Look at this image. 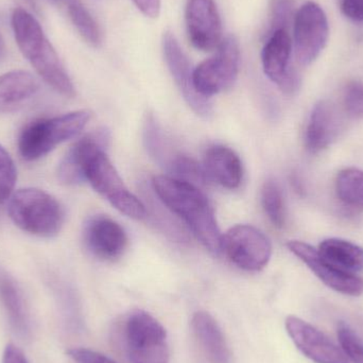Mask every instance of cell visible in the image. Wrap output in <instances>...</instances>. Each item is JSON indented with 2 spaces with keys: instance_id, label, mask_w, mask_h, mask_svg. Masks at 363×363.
Masks as SVG:
<instances>
[{
  "instance_id": "cell-35",
  "label": "cell",
  "mask_w": 363,
  "mask_h": 363,
  "mask_svg": "<svg viewBox=\"0 0 363 363\" xmlns=\"http://www.w3.org/2000/svg\"><path fill=\"white\" fill-rule=\"evenodd\" d=\"M6 52V45H4V38H2L1 34H0V59H2Z\"/></svg>"
},
{
  "instance_id": "cell-22",
  "label": "cell",
  "mask_w": 363,
  "mask_h": 363,
  "mask_svg": "<svg viewBox=\"0 0 363 363\" xmlns=\"http://www.w3.org/2000/svg\"><path fill=\"white\" fill-rule=\"evenodd\" d=\"M338 198L345 206L363 209V172L358 168H347L339 172L336 181Z\"/></svg>"
},
{
  "instance_id": "cell-36",
  "label": "cell",
  "mask_w": 363,
  "mask_h": 363,
  "mask_svg": "<svg viewBox=\"0 0 363 363\" xmlns=\"http://www.w3.org/2000/svg\"><path fill=\"white\" fill-rule=\"evenodd\" d=\"M28 2H30L31 4H34V0H27Z\"/></svg>"
},
{
  "instance_id": "cell-13",
  "label": "cell",
  "mask_w": 363,
  "mask_h": 363,
  "mask_svg": "<svg viewBox=\"0 0 363 363\" xmlns=\"http://www.w3.org/2000/svg\"><path fill=\"white\" fill-rule=\"evenodd\" d=\"M286 330L296 347L315 363H350L342 350L315 326L300 318L286 319Z\"/></svg>"
},
{
  "instance_id": "cell-7",
  "label": "cell",
  "mask_w": 363,
  "mask_h": 363,
  "mask_svg": "<svg viewBox=\"0 0 363 363\" xmlns=\"http://www.w3.org/2000/svg\"><path fill=\"white\" fill-rule=\"evenodd\" d=\"M240 65V46L234 35L226 36L215 55L194 69V82L199 94L206 98L230 89L236 82Z\"/></svg>"
},
{
  "instance_id": "cell-2",
  "label": "cell",
  "mask_w": 363,
  "mask_h": 363,
  "mask_svg": "<svg viewBox=\"0 0 363 363\" xmlns=\"http://www.w3.org/2000/svg\"><path fill=\"white\" fill-rule=\"evenodd\" d=\"M12 28L19 50L43 80L57 93L74 97V83L35 17L23 9H16L12 14Z\"/></svg>"
},
{
  "instance_id": "cell-12",
  "label": "cell",
  "mask_w": 363,
  "mask_h": 363,
  "mask_svg": "<svg viewBox=\"0 0 363 363\" xmlns=\"http://www.w3.org/2000/svg\"><path fill=\"white\" fill-rule=\"evenodd\" d=\"M290 252L298 256L308 268L335 291L347 296H358L363 294V279L355 273L347 272L322 257L317 249L308 243L292 240L287 243Z\"/></svg>"
},
{
  "instance_id": "cell-4",
  "label": "cell",
  "mask_w": 363,
  "mask_h": 363,
  "mask_svg": "<svg viewBox=\"0 0 363 363\" xmlns=\"http://www.w3.org/2000/svg\"><path fill=\"white\" fill-rule=\"evenodd\" d=\"M91 116L89 111L81 110L28 123L19 134V153L26 161H35L45 157L62 143L78 135Z\"/></svg>"
},
{
  "instance_id": "cell-31",
  "label": "cell",
  "mask_w": 363,
  "mask_h": 363,
  "mask_svg": "<svg viewBox=\"0 0 363 363\" xmlns=\"http://www.w3.org/2000/svg\"><path fill=\"white\" fill-rule=\"evenodd\" d=\"M66 354L76 363H117L104 354L85 347H74L68 350Z\"/></svg>"
},
{
  "instance_id": "cell-11",
  "label": "cell",
  "mask_w": 363,
  "mask_h": 363,
  "mask_svg": "<svg viewBox=\"0 0 363 363\" xmlns=\"http://www.w3.org/2000/svg\"><path fill=\"white\" fill-rule=\"evenodd\" d=\"M185 21L188 38L194 48L206 52L221 44V17L213 0H187Z\"/></svg>"
},
{
  "instance_id": "cell-19",
  "label": "cell",
  "mask_w": 363,
  "mask_h": 363,
  "mask_svg": "<svg viewBox=\"0 0 363 363\" xmlns=\"http://www.w3.org/2000/svg\"><path fill=\"white\" fill-rule=\"evenodd\" d=\"M292 42L287 29H279L269 35L262 52L264 74L277 85L283 82L291 67Z\"/></svg>"
},
{
  "instance_id": "cell-10",
  "label": "cell",
  "mask_w": 363,
  "mask_h": 363,
  "mask_svg": "<svg viewBox=\"0 0 363 363\" xmlns=\"http://www.w3.org/2000/svg\"><path fill=\"white\" fill-rule=\"evenodd\" d=\"M162 44L168 69L184 99L198 116L203 119H211L213 114V104L209 98L204 97L196 91L191 64L181 48L176 36L172 32H166Z\"/></svg>"
},
{
  "instance_id": "cell-6",
  "label": "cell",
  "mask_w": 363,
  "mask_h": 363,
  "mask_svg": "<svg viewBox=\"0 0 363 363\" xmlns=\"http://www.w3.org/2000/svg\"><path fill=\"white\" fill-rule=\"evenodd\" d=\"M125 341L132 363H169L165 328L146 311H136L125 324Z\"/></svg>"
},
{
  "instance_id": "cell-25",
  "label": "cell",
  "mask_w": 363,
  "mask_h": 363,
  "mask_svg": "<svg viewBox=\"0 0 363 363\" xmlns=\"http://www.w3.org/2000/svg\"><path fill=\"white\" fill-rule=\"evenodd\" d=\"M262 203L269 220L277 228H283L286 222L285 203L283 192L279 184L273 180L267 181L262 186Z\"/></svg>"
},
{
  "instance_id": "cell-30",
  "label": "cell",
  "mask_w": 363,
  "mask_h": 363,
  "mask_svg": "<svg viewBox=\"0 0 363 363\" xmlns=\"http://www.w3.org/2000/svg\"><path fill=\"white\" fill-rule=\"evenodd\" d=\"M292 0H273L271 8L270 33L275 30L286 29L292 13Z\"/></svg>"
},
{
  "instance_id": "cell-26",
  "label": "cell",
  "mask_w": 363,
  "mask_h": 363,
  "mask_svg": "<svg viewBox=\"0 0 363 363\" xmlns=\"http://www.w3.org/2000/svg\"><path fill=\"white\" fill-rule=\"evenodd\" d=\"M168 172L172 178L188 182L192 185L200 186L206 182L207 176L204 167L196 163L191 157L185 155H174L167 163Z\"/></svg>"
},
{
  "instance_id": "cell-34",
  "label": "cell",
  "mask_w": 363,
  "mask_h": 363,
  "mask_svg": "<svg viewBox=\"0 0 363 363\" xmlns=\"http://www.w3.org/2000/svg\"><path fill=\"white\" fill-rule=\"evenodd\" d=\"M2 363H29L25 354L14 345H6L2 357Z\"/></svg>"
},
{
  "instance_id": "cell-3",
  "label": "cell",
  "mask_w": 363,
  "mask_h": 363,
  "mask_svg": "<svg viewBox=\"0 0 363 363\" xmlns=\"http://www.w3.org/2000/svg\"><path fill=\"white\" fill-rule=\"evenodd\" d=\"M11 220L25 232L40 237H53L61 230L64 211L57 199L43 190L26 188L9 199Z\"/></svg>"
},
{
  "instance_id": "cell-17",
  "label": "cell",
  "mask_w": 363,
  "mask_h": 363,
  "mask_svg": "<svg viewBox=\"0 0 363 363\" xmlns=\"http://www.w3.org/2000/svg\"><path fill=\"white\" fill-rule=\"evenodd\" d=\"M191 328L211 363H232V352L219 324L206 311H196Z\"/></svg>"
},
{
  "instance_id": "cell-5",
  "label": "cell",
  "mask_w": 363,
  "mask_h": 363,
  "mask_svg": "<svg viewBox=\"0 0 363 363\" xmlns=\"http://www.w3.org/2000/svg\"><path fill=\"white\" fill-rule=\"evenodd\" d=\"M83 177L85 182H89L98 194L123 215L138 220L146 216L145 205L128 189L106 151H98L87 160L83 167Z\"/></svg>"
},
{
  "instance_id": "cell-18",
  "label": "cell",
  "mask_w": 363,
  "mask_h": 363,
  "mask_svg": "<svg viewBox=\"0 0 363 363\" xmlns=\"http://www.w3.org/2000/svg\"><path fill=\"white\" fill-rule=\"evenodd\" d=\"M204 167L207 178L228 189L238 188L242 181V164L234 150L213 146L205 153Z\"/></svg>"
},
{
  "instance_id": "cell-24",
  "label": "cell",
  "mask_w": 363,
  "mask_h": 363,
  "mask_svg": "<svg viewBox=\"0 0 363 363\" xmlns=\"http://www.w3.org/2000/svg\"><path fill=\"white\" fill-rule=\"evenodd\" d=\"M0 298L13 326L19 332H26L28 322L23 298L10 279H0Z\"/></svg>"
},
{
  "instance_id": "cell-20",
  "label": "cell",
  "mask_w": 363,
  "mask_h": 363,
  "mask_svg": "<svg viewBox=\"0 0 363 363\" xmlns=\"http://www.w3.org/2000/svg\"><path fill=\"white\" fill-rule=\"evenodd\" d=\"M40 89L30 72L13 70L0 76V112H11L33 97Z\"/></svg>"
},
{
  "instance_id": "cell-9",
  "label": "cell",
  "mask_w": 363,
  "mask_h": 363,
  "mask_svg": "<svg viewBox=\"0 0 363 363\" xmlns=\"http://www.w3.org/2000/svg\"><path fill=\"white\" fill-rule=\"evenodd\" d=\"M330 35L323 9L313 1L303 4L294 17V52L301 65H311L325 48Z\"/></svg>"
},
{
  "instance_id": "cell-29",
  "label": "cell",
  "mask_w": 363,
  "mask_h": 363,
  "mask_svg": "<svg viewBox=\"0 0 363 363\" xmlns=\"http://www.w3.org/2000/svg\"><path fill=\"white\" fill-rule=\"evenodd\" d=\"M345 108L352 118L363 117V82L353 81L347 84L345 93Z\"/></svg>"
},
{
  "instance_id": "cell-37",
  "label": "cell",
  "mask_w": 363,
  "mask_h": 363,
  "mask_svg": "<svg viewBox=\"0 0 363 363\" xmlns=\"http://www.w3.org/2000/svg\"><path fill=\"white\" fill-rule=\"evenodd\" d=\"M53 1H62V0H53Z\"/></svg>"
},
{
  "instance_id": "cell-8",
  "label": "cell",
  "mask_w": 363,
  "mask_h": 363,
  "mask_svg": "<svg viewBox=\"0 0 363 363\" xmlns=\"http://www.w3.org/2000/svg\"><path fill=\"white\" fill-rule=\"evenodd\" d=\"M221 252L245 271H260L268 264L272 245L268 237L249 224H238L222 235Z\"/></svg>"
},
{
  "instance_id": "cell-1",
  "label": "cell",
  "mask_w": 363,
  "mask_h": 363,
  "mask_svg": "<svg viewBox=\"0 0 363 363\" xmlns=\"http://www.w3.org/2000/svg\"><path fill=\"white\" fill-rule=\"evenodd\" d=\"M152 187L160 201L185 222L211 253H221L222 235L215 213L198 186L169 176H157L153 178Z\"/></svg>"
},
{
  "instance_id": "cell-27",
  "label": "cell",
  "mask_w": 363,
  "mask_h": 363,
  "mask_svg": "<svg viewBox=\"0 0 363 363\" xmlns=\"http://www.w3.org/2000/svg\"><path fill=\"white\" fill-rule=\"evenodd\" d=\"M337 336L342 347L343 354L352 363H363V341L347 324L340 322L337 328Z\"/></svg>"
},
{
  "instance_id": "cell-14",
  "label": "cell",
  "mask_w": 363,
  "mask_h": 363,
  "mask_svg": "<svg viewBox=\"0 0 363 363\" xmlns=\"http://www.w3.org/2000/svg\"><path fill=\"white\" fill-rule=\"evenodd\" d=\"M83 235L87 249L100 259H117L128 247L127 233L116 221L104 216L89 219Z\"/></svg>"
},
{
  "instance_id": "cell-16",
  "label": "cell",
  "mask_w": 363,
  "mask_h": 363,
  "mask_svg": "<svg viewBox=\"0 0 363 363\" xmlns=\"http://www.w3.org/2000/svg\"><path fill=\"white\" fill-rule=\"evenodd\" d=\"M342 128L339 111L330 101H320L315 104L306 130V146L315 153L332 145Z\"/></svg>"
},
{
  "instance_id": "cell-28",
  "label": "cell",
  "mask_w": 363,
  "mask_h": 363,
  "mask_svg": "<svg viewBox=\"0 0 363 363\" xmlns=\"http://www.w3.org/2000/svg\"><path fill=\"white\" fill-rule=\"evenodd\" d=\"M17 180L16 167L8 151L0 145V204L9 201Z\"/></svg>"
},
{
  "instance_id": "cell-21",
  "label": "cell",
  "mask_w": 363,
  "mask_h": 363,
  "mask_svg": "<svg viewBox=\"0 0 363 363\" xmlns=\"http://www.w3.org/2000/svg\"><path fill=\"white\" fill-rule=\"evenodd\" d=\"M318 251L322 257L342 270L355 274L363 271V249L355 243L339 238L325 239Z\"/></svg>"
},
{
  "instance_id": "cell-32",
  "label": "cell",
  "mask_w": 363,
  "mask_h": 363,
  "mask_svg": "<svg viewBox=\"0 0 363 363\" xmlns=\"http://www.w3.org/2000/svg\"><path fill=\"white\" fill-rule=\"evenodd\" d=\"M340 8L347 18L363 23V0H341Z\"/></svg>"
},
{
  "instance_id": "cell-33",
  "label": "cell",
  "mask_w": 363,
  "mask_h": 363,
  "mask_svg": "<svg viewBox=\"0 0 363 363\" xmlns=\"http://www.w3.org/2000/svg\"><path fill=\"white\" fill-rule=\"evenodd\" d=\"M136 8L150 18H157L161 12V0H132Z\"/></svg>"
},
{
  "instance_id": "cell-15",
  "label": "cell",
  "mask_w": 363,
  "mask_h": 363,
  "mask_svg": "<svg viewBox=\"0 0 363 363\" xmlns=\"http://www.w3.org/2000/svg\"><path fill=\"white\" fill-rule=\"evenodd\" d=\"M110 143L108 130L99 129L86 134L74 143L57 168V178L65 185L83 183V167L87 160L98 151H106Z\"/></svg>"
},
{
  "instance_id": "cell-23",
  "label": "cell",
  "mask_w": 363,
  "mask_h": 363,
  "mask_svg": "<svg viewBox=\"0 0 363 363\" xmlns=\"http://www.w3.org/2000/svg\"><path fill=\"white\" fill-rule=\"evenodd\" d=\"M68 14L81 36L91 46H99L102 40L99 26L80 0H68Z\"/></svg>"
}]
</instances>
